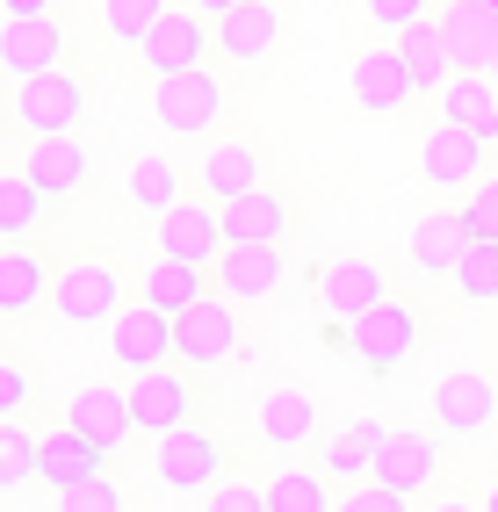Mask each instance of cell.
<instances>
[{"mask_svg": "<svg viewBox=\"0 0 498 512\" xmlns=\"http://www.w3.org/2000/svg\"><path fill=\"white\" fill-rule=\"evenodd\" d=\"M174 8V0H102V37L123 44V51H138L145 44V29Z\"/></svg>", "mask_w": 498, "mask_h": 512, "instance_id": "d590c367", "label": "cell"}, {"mask_svg": "<svg viewBox=\"0 0 498 512\" xmlns=\"http://www.w3.org/2000/svg\"><path fill=\"white\" fill-rule=\"evenodd\" d=\"M109 361L116 368H159V361H174V318L159 311V303H123V311L109 318Z\"/></svg>", "mask_w": 498, "mask_h": 512, "instance_id": "9a60e30c", "label": "cell"}, {"mask_svg": "<svg viewBox=\"0 0 498 512\" xmlns=\"http://www.w3.org/2000/svg\"><path fill=\"white\" fill-rule=\"evenodd\" d=\"M44 210H51V195L29 181L22 166H8V174H0V238H29L44 224Z\"/></svg>", "mask_w": 498, "mask_h": 512, "instance_id": "d6a6232c", "label": "cell"}, {"mask_svg": "<svg viewBox=\"0 0 498 512\" xmlns=\"http://www.w3.org/2000/svg\"><path fill=\"white\" fill-rule=\"evenodd\" d=\"M51 65H65V22L58 15H0V73L37 80Z\"/></svg>", "mask_w": 498, "mask_h": 512, "instance_id": "2e32d148", "label": "cell"}, {"mask_svg": "<svg viewBox=\"0 0 498 512\" xmlns=\"http://www.w3.org/2000/svg\"><path fill=\"white\" fill-rule=\"evenodd\" d=\"M491 505H498V484H491Z\"/></svg>", "mask_w": 498, "mask_h": 512, "instance_id": "7dc6e473", "label": "cell"}, {"mask_svg": "<svg viewBox=\"0 0 498 512\" xmlns=\"http://www.w3.org/2000/svg\"><path fill=\"white\" fill-rule=\"evenodd\" d=\"M94 469H109V448L94 433H80L73 419H65L58 433H44V455H37V476L51 491H65V484H80V476H94Z\"/></svg>", "mask_w": 498, "mask_h": 512, "instance_id": "484cf974", "label": "cell"}, {"mask_svg": "<svg viewBox=\"0 0 498 512\" xmlns=\"http://www.w3.org/2000/svg\"><path fill=\"white\" fill-rule=\"evenodd\" d=\"M123 267L109 253H80V260H65L58 267V282H51V318L58 325H109L123 311Z\"/></svg>", "mask_w": 498, "mask_h": 512, "instance_id": "7a4b0ae2", "label": "cell"}, {"mask_svg": "<svg viewBox=\"0 0 498 512\" xmlns=\"http://www.w3.org/2000/svg\"><path fill=\"white\" fill-rule=\"evenodd\" d=\"M51 282H58V267L29 246V238H8V246H0V318L51 311Z\"/></svg>", "mask_w": 498, "mask_h": 512, "instance_id": "ffe728a7", "label": "cell"}, {"mask_svg": "<svg viewBox=\"0 0 498 512\" xmlns=\"http://www.w3.org/2000/svg\"><path fill=\"white\" fill-rule=\"evenodd\" d=\"M491 80H498V58H491Z\"/></svg>", "mask_w": 498, "mask_h": 512, "instance_id": "bcb514c9", "label": "cell"}, {"mask_svg": "<svg viewBox=\"0 0 498 512\" xmlns=\"http://www.w3.org/2000/svg\"><path fill=\"white\" fill-rule=\"evenodd\" d=\"M441 116L462 123V130H477L484 145H498V80L491 73H455L441 87Z\"/></svg>", "mask_w": 498, "mask_h": 512, "instance_id": "f1b7e54d", "label": "cell"}, {"mask_svg": "<svg viewBox=\"0 0 498 512\" xmlns=\"http://www.w3.org/2000/svg\"><path fill=\"white\" fill-rule=\"evenodd\" d=\"M441 22H448V37H455L462 73H491V58H498V0H455Z\"/></svg>", "mask_w": 498, "mask_h": 512, "instance_id": "83f0119b", "label": "cell"}, {"mask_svg": "<svg viewBox=\"0 0 498 512\" xmlns=\"http://www.w3.org/2000/svg\"><path fill=\"white\" fill-rule=\"evenodd\" d=\"M87 73H73V65H51V73L37 80H15V123H22V138H58V130H80L87 123Z\"/></svg>", "mask_w": 498, "mask_h": 512, "instance_id": "3957f363", "label": "cell"}, {"mask_svg": "<svg viewBox=\"0 0 498 512\" xmlns=\"http://www.w3.org/2000/svg\"><path fill=\"white\" fill-rule=\"evenodd\" d=\"M361 8H369V22H376V29L405 37L412 22H426V15H434V0H361Z\"/></svg>", "mask_w": 498, "mask_h": 512, "instance_id": "f35d334b", "label": "cell"}, {"mask_svg": "<svg viewBox=\"0 0 498 512\" xmlns=\"http://www.w3.org/2000/svg\"><path fill=\"white\" fill-rule=\"evenodd\" d=\"M58 498L80 505V512H116V505H123V484H116L109 469H94V476H80V484H65Z\"/></svg>", "mask_w": 498, "mask_h": 512, "instance_id": "74e56055", "label": "cell"}, {"mask_svg": "<svg viewBox=\"0 0 498 512\" xmlns=\"http://www.w3.org/2000/svg\"><path fill=\"white\" fill-rule=\"evenodd\" d=\"M152 116L174 130V138H210L224 123V80L210 65H188V73H159L152 80Z\"/></svg>", "mask_w": 498, "mask_h": 512, "instance_id": "8992f818", "label": "cell"}, {"mask_svg": "<svg viewBox=\"0 0 498 512\" xmlns=\"http://www.w3.org/2000/svg\"><path fill=\"white\" fill-rule=\"evenodd\" d=\"M65 419H73L80 433H94L109 455L138 440V404H130V383H87V390H73Z\"/></svg>", "mask_w": 498, "mask_h": 512, "instance_id": "44dd1931", "label": "cell"}, {"mask_svg": "<svg viewBox=\"0 0 498 512\" xmlns=\"http://www.w3.org/2000/svg\"><path fill=\"white\" fill-rule=\"evenodd\" d=\"M419 174L434 181V188H448V195H470V188L484 181V138L441 116V123L419 138Z\"/></svg>", "mask_w": 498, "mask_h": 512, "instance_id": "4fadbf2b", "label": "cell"}, {"mask_svg": "<svg viewBox=\"0 0 498 512\" xmlns=\"http://www.w3.org/2000/svg\"><path fill=\"white\" fill-rule=\"evenodd\" d=\"M397 44H405V65H412L419 94H441V87H448V80L462 73V58H455V37H448V22H434V15H426V22H412L405 37H397Z\"/></svg>", "mask_w": 498, "mask_h": 512, "instance_id": "4316f807", "label": "cell"}, {"mask_svg": "<svg viewBox=\"0 0 498 512\" xmlns=\"http://www.w3.org/2000/svg\"><path fill=\"white\" fill-rule=\"evenodd\" d=\"M289 224H296L289 195L268 188V181H260L253 195H239V202H224V231H231V238H268V246H282Z\"/></svg>", "mask_w": 498, "mask_h": 512, "instance_id": "f546056e", "label": "cell"}, {"mask_svg": "<svg viewBox=\"0 0 498 512\" xmlns=\"http://www.w3.org/2000/svg\"><path fill=\"white\" fill-rule=\"evenodd\" d=\"M282 51V8L275 0H239L231 15H217V58L224 65H268Z\"/></svg>", "mask_w": 498, "mask_h": 512, "instance_id": "ac0fdd59", "label": "cell"}, {"mask_svg": "<svg viewBox=\"0 0 498 512\" xmlns=\"http://www.w3.org/2000/svg\"><path fill=\"white\" fill-rule=\"evenodd\" d=\"M152 231H159V253L195 260V267H210V260L231 246V231H224V202H210V195L174 202L166 217H152Z\"/></svg>", "mask_w": 498, "mask_h": 512, "instance_id": "7c38bea8", "label": "cell"}, {"mask_svg": "<svg viewBox=\"0 0 498 512\" xmlns=\"http://www.w3.org/2000/svg\"><path fill=\"white\" fill-rule=\"evenodd\" d=\"M441 440H448L441 426H426V433H383V448H376V469H369V476H383V484L412 505V498L441 476Z\"/></svg>", "mask_w": 498, "mask_h": 512, "instance_id": "e0dca14e", "label": "cell"}, {"mask_svg": "<svg viewBox=\"0 0 498 512\" xmlns=\"http://www.w3.org/2000/svg\"><path fill=\"white\" fill-rule=\"evenodd\" d=\"M455 289H462V303L498 296V238H470V253L455 260Z\"/></svg>", "mask_w": 498, "mask_h": 512, "instance_id": "8d00e7d4", "label": "cell"}, {"mask_svg": "<svg viewBox=\"0 0 498 512\" xmlns=\"http://www.w3.org/2000/svg\"><path fill=\"white\" fill-rule=\"evenodd\" d=\"M188 8H195V15H210V22H217V15H231V8H239V0H188Z\"/></svg>", "mask_w": 498, "mask_h": 512, "instance_id": "ee69618b", "label": "cell"}, {"mask_svg": "<svg viewBox=\"0 0 498 512\" xmlns=\"http://www.w3.org/2000/svg\"><path fill=\"white\" fill-rule=\"evenodd\" d=\"M22 174L37 181L51 202H65V195H80V188L94 181V152L80 145V130H58V138H29Z\"/></svg>", "mask_w": 498, "mask_h": 512, "instance_id": "d6986e66", "label": "cell"}, {"mask_svg": "<svg viewBox=\"0 0 498 512\" xmlns=\"http://www.w3.org/2000/svg\"><path fill=\"white\" fill-rule=\"evenodd\" d=\"M58 0H0V15H51Z\"/></svg>", "mask_w": 498, "mask_h": 512, "instance_id": "7bdbcfd3", "label": "cell"}, {"mask_svg": "<svg viewBox=\"0 0 498 512\" xmlns=\"http://www.w3.org/2000/svg\"><path fill=\"white\" fill-rule=\"evenodd\" d=\"M37 455H44V433H29L22 419H0V498L37 476Z\"/></svg>", "mask_w": 498, "mask_h": 512, "instance_id": "e575fe53", "label": "cell"}, {"mask_svg": "<svg viewBox=\"0 0 498 512\" xmlns=\"http://www.w3.org/2000/svg\"><path fill=\"white\" fill-rule=\"evenodd\" d=\"M130 404H138V433H145V440L181 433V426L203 419V390H195V368H181V361L138 368V375H130Z\"/></svg>", "mask_w": 498, "mask_h": 512, "instance_id": "5b68a950", "label": "cell"}, {"mask_svg": "<svg viewBox=\"0 0 498 512\" xmlns=\"http://www.w3.org/2000/svg\"><path fill=\"white\" fill-rule=\"evenodd\" d=\"M29 397H37V375H29L22 361H8V354H0V419L29 412Z\"/></svg>", "mask_w": 498, "mask_h": 512, "instance_id": "ab89813d", "label": "cell"}, {"mask_svg": "<svg viewBox=\"0 0 498 512\" xmlns=\"http://www.w3.org/2000/svg\"><path fill=\"white\" fill-rule=\"evenodd\" d=\"M383 433H390V426H376V419H354V426H340V433L325 440L318 469L332 476V484H354V476H369V469H376V448H383Z\"/></svg>", "mask_w": 498, "mask_h": 512, "instance_id": "1f68e13d", "label": "cell"}, {"mask_svg": "<svg viewBox=\"0 0 498 512\" xmlns=\"http://www.w3.org/2000/svg\"><path fill=\"white\" fill-rule=\"evenodd\" d=\"M8 123H15V109H8V101H0V138H8Z\"/></svg>", "mask_w": 498, "mask_h": 512, "instance_id": "f6af8a7d", "label": "cell"}, {"mask_svg": "<svg viewBox=\"0 0 498 512\" xmlns=\"http://www.w3.org/2000/svg\"><path fill=\"white\" fill-rule=\"evenodd\" d=\"M231 354H239V303L210 289L203 303H188L174 318V361L203 375V368H224Z\"/></svg>", "mask_w": 498, "mask_h": 512, "instance_id": "52a82bcc", "label": "cell"}, {"mask_svg": "<svg viewBox=\"0 0 498 512\" xmlns=\"http://www.w3.org/2000/svg\"><path fill=\"white\" fill-rule=\"evenodd\" d=\"M188 181H195V166L166 159V152H145L138 166H130V181H123V202L138 217H166L174 202H188Z\"/></svg>", "mask_w": 498, "mask_h": 512, "instance_id": "d4e9b609", "label": "cell"}, {"mask_svg": "<svg viewBox=\"0 0 498 512\" xmlns=\"http://www.w3.org/2000/svg\"><path fill=\"white\" fill-rule=\"evenodd\" d=\"M347 87H354V101H361L369 116H397V109H412V101H419V80H412V65H405V44L354 51Z\"/></svg>", "mask_w": 498, "mask_h": 512, "instance_id": "8fae6325", "label": "cell"}, {"mask_svg": "<svg viewBox=\"0 0 498 512\" xmlns=\"http://www.w3.org/2000/svg\"><path fill=\"white\" fill-rule=\"evenodd\" d=\"M260 448H275V455H304L311 440L325 433V404L304 390V383H275V390H260Z\"/></svg>", "mask_w": 498, "mask_h": 512, "instance_id": "ba28073f", "label": "cell"}, {"mask_svg": "<svg viewBox=\"0 0 498 512\" xmlns=\"http://www.w3.org/2000/svg\"><path fill=\"white\" fill-rule=\"evenodd\" d=\"M195 181H203L210 202H239V195H253L268 181V166H260V152L246 138H217V145H203V159H195Z\"/></svg>", "mask_w": 498, "mask_h": 512, "instance_id": "cb8c5ba5", "label": "cell"}, {"mask_svg": "<svg viewBox=\"0 0 498 512\" xmlns=\"http://www.w3.org/2000/svg\"><path fill=\"white\" fill-rule=\"evenodd\" d=\"M332 498H340V491H332L325 469H275L268 476V505L275 512H325Z\"/></svg>", "mask_w": 498, "mask_h": 512, "instance_id": "836d02e7", "label": "cell"}, {"mask_svg": "<svg viewBox=\"0 0 498 512\" xmlns=\"http://www.w3.org/2000/svg\"><path fill=\"white\" fill-rule=\"evenodd\" d=\"M318 296H325V311L347 325L354 311H369V303H383V296H390V267H383V260H369V253H347V260H332V267H325Z\"/></svg>", "mask_w": 498, "mask_h": 512, "instance_id": "603a6c76", "label": "cell"}, {"mask_svg": "<svg viewBox=\"0 0 498 512\" xmlns=\"http://www.w3.org/2000/svg\"><path fill=\"white\" fill-rule=\"evenodd\" d=\"M210 289L231 296V303H260L282 289V246L268 238H231V246L210 260Z\"/></svg>", "mask_w": 498, "mask_h": 512, "instance_id": "5bb4252c", "label": "cell"}, {"mask_svg": "<svg viewBox=\"0 0 498 512\" xmlns=\"http://www.w3.org/2000/svg\"><path fill=\"white\" fill-rule=\"evenodd\" d=\"M419 311L405 296H383V303H369V311H354L347 325H340V339H347V354L361 361V368H376V375H390V368H405L412 354H419Z\"/></svg>", "mask_w": 498, "mask_h": 512, "instance_id": "6da1fadb", "label": "cell"}, {"mask_svg": "<svg viewBox=\"0 0 498 512\" xmlns=\"http://www.w3.org/2000/svg\"><path fill=\"white\" fill-rule=\"evenodd\" d=\"M0 246H8V238H0Z\"/></svg>", "mask_w": 498, "mask_h": 512, "instance_id": "c3c4849f", "label": "cell"}, {"mask_svg": "<svg viewBox=\"0 0 498 512\" xmlns=\"http://www.w3.org/2000/svg\"><path fill=\"white\" fill-rule=\"evenodd\" d=\"M152 476L174 498H210L217 484H224V440L195 419V426H181V433H159L152 440Z\"/></svg>", "mask_w": 498, "mask_h": 512, "instance_id": "277c9868", "label": "cell"}, {"mask_svg": "<svg viewBox=\"0 0 498 512\" xmlns=\"http://www.w3.org/2000/svg\"><path fill=\"white\" fill-rule=\"evenodd\" d=\"M138 58L152 65V80H159V73H188V65L217 58V22H210V15H195V8H166V15L145 29Z\"/></svg>", "mask_w": 498, "mask_h": 512, "instance_id": "30bf717a", "label": "cell"}, {"mask_svg": "<svg viewBox=\"0 0 498 512\" xmlns=\"http://www.w3.org/2000/svg\"><path fill=\"white\" fill-rule=\"evenodd\" d=\"M470 217L462 210H434V217H419L412 231H405V267L412 275H455V260L470 253Z\"/></svg>", "mask_w": 498, "mask_h": 512, "instance_id": "7402d4cb", "label": "cell"}, {"mask_svg": "<svg viewBox=\"0 0 498 512\" xmlns=\"http://www.w3.org/2000/svg\"><path fill=\"white\" fill-rule=\"evenodd\" d=\"M210 505L217 512H253V505H268V484H231V476H224V484L210 491Z\"/></svg>", "mask_w": 498, "mask_h": 512, "instance_id": "b9f144b4", "label": "cell"}, {"mask_svg": "<svg viewBox=\"0 0 498 512\" xmlns=\"http://www.w3.org/2000/svg\"><path fill=\"white\" fill-rule=\"evenodd\" d=\"M434 426L448 440H477L498 426V383L484 368H448L441 383H434Z\"/></svg>", "mask_w": 498, "mask_h": 512, "instance_id": "9c48e42d", "label": "cell"}, {"mask_svg": "<svg viewBox=\"0 0 498 512\" xmlns=\"http://www.w3.org/2000/svg\"><path fill=\"white\" fill-rule=\"evenodd\" d=\"M210 296V267H195V260H174V253H159L145 267V303H159L166 318H181L188 303H203Z\"/></svg>", "mask_w": 498, "mask_h": 512, "instance_id": "4dcf8cb0", "label": "cell"}, {"mask_svg": "<svg viewBox=\"0 0 498 512\" xmlns=\"http://www.w3.org/2000/svg\"><path fill=\"white\" fill-rule=\"evenodd\" d=\"M462 217H470V231H477V238H498V174H491V181H477L470 195H462Z\"/></svg>", "mask_w": 498, "mask_h": 512, "instance_id": "60d3db41", "label": "cell"}]
</instances>
